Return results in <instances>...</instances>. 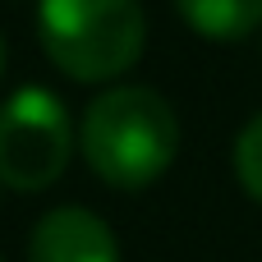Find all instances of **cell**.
I'll list each match as a JSON object with an SVG mask.
<instances>
[{
    "instance_id": "cell-6",
    "label": "cell",
    "mask_w": 262,
    "mask_h": 262,
    "mask_svg": "<svg viewBox=\"0 0 262 262\" xmlns=\"http://www.w3.org/2000/svg\"><path fill=\"white\" fill-rule=\"evenodd\" d=\"M235 175L244 184V193L262 203V115L244 124V134L235 138Z\"/></svg>"
},
{
    "instance_id": "cell-1",
    "label": "cell",
    "mask_w": 262,
    "mask_h": 262,
    "mask_svg": "<svg viewBox=\"0 0 262 262\" xmlns=\"http://www.w3.org/2000/svg\"><path fill=\"white\" fill-rule=\"evenodd\" d=\"M78 147L101 184L134 193L170 170L180 152V120L152 88H111L83 111Z\"/></svg>"
},
{
    "instance_id": "cell-8",
    "label": "cell",
    "mask_w": 262,
    "mask_h": 262,
    "mask_svg": "<svg viewBox=\"0 0 262 262\" xmlns=\"http://www.w3.org/2000/svg\"><path fill=\"white\" fill-rule=\"evenodd\" d=\"M0 262H5V258H0Z\"/></svg>"
},
{
    "instance_id": "cell-2",
    "label": "cell",
    "mask_w": 262,
    "mask_h": 262,
    "mask_svg": "<svg viewBox=\"0 0 262 262\" xmlns=\"http://www.w3.org/2000/svg\"><path fill=\"white\" fill-rule=\"evenodd\" d=\"M46 60L74 83H106L138 64L147 14L138 0H37Z\"/></svg>"
},
{
    "instance_id": "cell-3",
    "label": "cell",
    "mask_w": 262,
    "mask_h": 262,
    "mask_svg": "<svg viewBox=\"0 0 262 262\" xmlns=\"http://www.w3.org/2000/svg\"><path fill=\"white\" fill-rule=\"evenodd\" d=\"M74 157V124L51 88H18L0 106V184L14 193L51 189Z\"/></svg>"
},
{
    "instance_id": "cell-4",
    "label": "cell",
    "mask_w": 262,
    "mask_h": 262,
    "mask_svg": "<svg viewBox=\"0 0 262 262\" xmlns=\"http://www.w3.org/2000/svg\"><path fill=\"white\" fill-rule=\"evenodd\" d=\"M28 262H120L115 230L88 207H51L28 239Z\"/></svg>"
},
{
    "instance_id": "cell-7",
    "label": "cell",
    "mask_w": 262,
    "mask_h": 262,
    "mask_svg": "<svg viewBox=\"0 0 262 262\" xmlns=\"http://www.w3.org/2000/svg\"><path fill=\"white\" fill-rule=\"evenodd\" d=\"M0 74H5V37H0Z\"/></svg>"
},
{
    "instance_id": "cell-5",
    "label": "cell",
    "mask_w": 262,
    "mask_h": 262,
    "mask_svg": "<svg viewBox=\"0 0 262 262\" xmlns=\"http://www.w3.org/2000/svg\"><path fill=\"white\" fill-rule=\"evenodd\" d=\"M175 9L207 41H244L262 23V0H175Z\"/></svg>"
}]
</instances>
